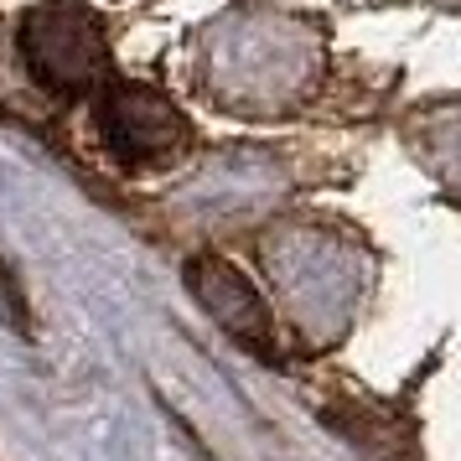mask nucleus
I'll return each instance as SVG.
<instances>
[{
    "label": "nucleus",
    "mask_w": 461,
    "mask_h": 461,
    "mask_svg": "<svg viewBox=\"0 0 461 461\" xmlns=\"http://www.w3.org/2000/svg\"><path fill=\"white\" fill-rule=\"evenodd\" d=\"M26 52L47 88H88L94 73L104 68L99 26L84 11H63V5H47L42 16L26 22Z\"/></svg>",
    "instance_id": "nucleus-1"
},
{
    "label": "nucleus",
    "mask_w": 461,
    "mask_h": 461,
    "mask_svg": "<svg viewBox=\"0 0 461 461\" xmlns=\"http://www.w3.org/2000/svg\"><path fill=\"white\" fill-rule=\"evenodd\" d=\"M99 120L109 130V146L120 150L125 161H156L167 156L176 140H182V114L156 94V88L140 84H114L99 104Z\"/></svg>",
    "instance_id": "nucleus-2"
},
{
    "label": "nucleus",
    "mask_w": 461,
    "mask_h": 461,
    "mask_svg": "<svg viewBox=\"0 0 461 461\" xmlns=\"http://www.w3.org/2000/svg\"><path fill=\"white\" fill-rule=\"evenodd\" d=\"M192 280V295L203 301L212 312V321L233 337V342H244L254 353H270L275 348V327H270V312H265V301L249 291V280L239 270H229L223 259H197L187 270Z\"/></svg>",
    "instance_id": "nucleus-3"
}]
</instances>
